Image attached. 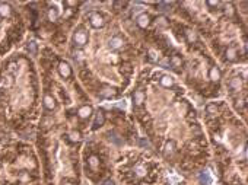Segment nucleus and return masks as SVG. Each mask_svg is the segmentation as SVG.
I'll list each match as a JSON object with an SVG mask.
<instances>
[{"instance_id":"nucleus-34","label":"nucleus","mask_w":248,"mask_h":185,"mask_svg":"<svg viewBox=\"0 0 248 185\" xmlns=\"http://www.w3.org/2000/svg\"><path fill=\"white\" fill-rule=\"evenodd\" d=\"M9 70H10V71H13V70H15V64H10V67H9Z\"/></svg>"},{"instance_id":"nucleus-1","label":"nucleus","mask_w":248,"mask_h":185,"mask_svg":"<svg viewBox=\"0 0 248 185\" xmlns=\"http://www.w3.org/2000/svg\"><path fill=\"white\" fill-rule=\"evenodd\" d=\"M88 41H89V35H88V32H86L85 29H77V31L73 34V37H72V44H73V47H76L77 50L83 48V47L88 44Z\"/></svg>"},{"instance_id":"nucleus-25","label":"nucleus","mask_w":248,"mask_h":185,"mask_svg":"<svg viewBox=\"0 0 248 185\" xmlns=\"http://www.w3.org/2000/svg\"><path fill=\"white\" fill-rule=\"evenodd\" d=\"M37 50H38V45H37V42H35V41H31V42L28 44V51H29V54L35 55V54H37Z\"/></svg>"},{"instance_id":"nucleus-11","label":"nucleus","mask_w":248,"mask_h":185,"mask_svg":"<svg viewBox=\"0 0 248 185\" xmlns=\"http://www.w3.org/2000/svg\"><path fill=\"white\" fill-rule=\"evenodd\" d=\"M42 104H44V108L48 109V111H53L56 108V99L51 96V95H44V99H42Z\"/></svg>"},{"instance_id":"nucleus-28","label":"nucleus","mask_w":248,"mask_h":185,"mask_svg":"<svg viewBox=\"0 0 248 185\" xmlns=\"http://www.w3.org/2000/svg\"><path fill=\"white\" fill-rule=\"evenodd\" d=\"M136 175H137V176H145V175H146V168H143V166L136 168Z\"/></svg>"},{"instance_id":"nucleus-14","label":"nucleus","mask_w":248,"mask_h":185,"mask_svg":"<svg viewBox=\"0 0 248 185\" xmlns=\"http://www.w3.org/2000/svg\"><path fill=\"white\" fill-rule=\"evenodd\" d=\"M169 66H171L172 69H175V70H180V67L183 66V58H181L178 54L171 55V58H169Z\"/></svg>"},{"instance_id":"nucleus-2","label":"nucleus","mask_w":248,"mask_h":185,"mask_svg":"<svg viewBox=\"0 0 248 185\" xmlns=\"http://www.w3.org/2000/svg\"><path fill=\"white\" fill-rule=\"evenodd\" d=\"M89 24H91V26H92V28L99 29V28H102V26L105 25V21H104V16H102L101 13H98V12H92V13L89 15Z\"/></svg>"},{"instance_id":"nucleus-23","label":"nucleus","mask_w":248,"mask_h":185,"mask_svg":"<svg viewBox=\"0 0 248 185\" xmlns=\"http://www.w3.org/2000/svg\"><path fill=\"white\" fill-rule=\"evenodd\" d=\"M156 9L161 10V12H166V10L171 9V3H168V2H159V3H156Z\"/></svg>"},{"instance_id":"nucleus-27","label":"nucleus","mask_w":248,"mask_h":185,"mask_svg":"<svg viewBox=\"0 0 248 185\" xmlns=\"http://www.w3.org/2000/svg\"><path fill=\"white\" fill-rule=\"evenodd\" d=\"M206 5L213 10V9H216L217 6H219V2H217V0H207V2H206Z\"/></svg>"},{"instance_id":"nucleus-20","label":"nucleus","mask_w":248,"mask_h":185,"mask_svg":"<svg viewBox=\"0 0 248 185\" xmlns=\"http://www.w3.org/2000/svg\"><path fill=\"white\" fill-rule=\"evenodd\" d=\"M185 38L190 44H194L197 41V34L193 31V29H185Z\"/></svg>"},{"instance_id":"nucleus-33","label":"nucleus","mask_w":248,"mask_h":185,"mask_svg":"<svg viewBox=\"0 0 248 185\" xmlns=\"http://www.w3.org/2000/svg\"><path fill=\"white\" fill-rule=\"evenodd\" d=\"M118 107H120V108H126V101H121V102L118 104Z\"/></svg>"},{"instance_id":"nucleus-4","label":"nucleus","mask_w":248,"mask_h":185,"mask_svg":"<svg viewBox=\"0 0 248 185\" xmlns=\"http://www.w3.org/2000/svg\"><path fill=\"white\" fill-rule=\"evenodd\" d=\"M145 101H146V94H145V90H143V89L134 90V94H133V104H134L136 107H142V105L145 104Z\"/></svg>"},{"instance_id":"nucleus-30","label":"nucleus","mask_w":248,"mask_h":185,"mask_svg":"<svg viewBox=\"0 0 248 185\" xmlns=\"http://www.w3.org/2000/svg\"><path fill=\"white\" fill-rule=\"evenodd\" d=\"M109 140H112V141H115V143H118V144H121V143H123V140H120V139H118V136H117L115 133H111V134H109Z\"/></svg>"},{"instance_id":"nucleus-26","label":"nucleus","mask_w":248,"mask_h":185,"mask_svg":"<svg viewBox=\"0 0 248 185\" xmlns=\"http://www.w3.org/2000/svg\"><path fill=\"white\" fill-rule=\"evenodd\" d=\"M206 111H207V114H216L217 112V107L215 104H209L206 107Z\"/></svg>"},{"instance_id":"nucleus-32","label":"nucleus","mask_w":248,"mask_h":185,"mask_svg":"<svg viewBox=\"0 0 248 185\" xmlns=\"http://www.w3.org/2000/svg\"><path fill=\"white\" fill-rule=\"evenodd\" d=\"M102 185H115V184H114V181H112V179H107V181H104V184H102Z\"/></svg>"},{"instance_id":"nucleus-3","label":"nucleus","mask_w":248,"mask_h":185,"mask_svg":"<svg viewBox=\"0 0 248 185\" xmlns=\"http://www.w3.org/2000/svg\"><path fill=\"white\" fill-rule=\"evenodd\" d=\"M228 87H229V92L231 94H236V92H241L242 89V79L241 77H232L228 83Z\"/></svg>"},{"instance_id":"nucleus-5","label":"nucleus","mask_w":248,"mask_h":185,"mask_svg":"<svg viewBox=\"0 0 248 185\" xmlns=\"http://www.w3.org/2000/svg\"><path fill=\"white\" fill-rule=\"evenodd\" d=\"M136 25L140 28V29H146L149 25H150V16L148 13H140L137 18H136Z\"/></svg>"},{"instance_id":"nucleus-8","label":"nucleus","mask_w":248,"mask_h":185,"mask_svg":"<svg viewBox=\"0 0 248 185\" xmlns=\"http://www.w3.org/2000/svg\"><path fill=\"white\" fill-rule=\"evenodd\" d=\"M175 150H177V143L174 140H168L165 143V146H164V156L165 157H171V156H174Z\"/></svg>"},{"instance_id":"nucleus-12","label":"nucleus","mask_w":248,"mask_h":185,"mask_svg":"<svg viewBox=\"0 0 248 185\" xmlns=\"http://www.w3.org/2000/svg\"><path fill=\"white\" fill-rule=\"evenodd\" d=\"M123 44H124V41H123V38H120V37H112V38L108 41V47H109L111 50H120V48L123 47Z\"/></svg>"},{"instance_id":"nucleus-19","label":"nucleus","mask_w":248,"mask_h":185,"mask_svg":"<svg viewBox=\"0 0 248 185\" xmlns=\"http://www.w3.org/2000/svg\"><path fill=\"white\" fill-rule=\"evenodd\" d=\"M223 13L228 16V18H233L235 16V8L232 3H226L225 8H223Z\"/></svg>"},{"instance_id":"nucleus-31","label":"nucleus","mask_w":248,"mask_h":185,"mask_svg":"<svg viewBox=\"0 0 248 185\" xmlns=\"http://www.w3.org/2000/svg\"><path fill=\"white\" fill-rule=\"evenodd\" d=\"M64 5L66 6H76V5H79V2H76V0H66V2H64Z\"/></svg>"},{"instance_id":"nucleus-17","label":"nucleus","mask_w":248,"mask_h":185,"mask_svg":"<svg viewBox=\"0 0 248 185\" xmlns=\"http://www.w3.org/2000/svg\"><path fill=\"white\" fill-rule=\"evenodd\" d=\"M59 15H60V12H59V8H57V6H51V8L48 9V19H50L51 22L57 21V19H59Z\"/></svg>"},{"instance_id":"nucleus-7","label":"nucleus","mask_w":248,"mask_h":185,"mask_svg":"<svg viewBox=\"0 0 248 185\" xmlns=\"http://www.w3.org/2000/svg\"><path fill=\"white\" fill-rule=\"evenodd\" d=\"M104 123H105V114H104L102 109H99V111L95 114V120H93V123H92V130L95 131V130L101 128V127L104 125Z\"/></svg>"},{"instance_id":"nucleus-6","label":"nucleus","mask_w":248,"mask_h":185,"mask_svg":"<svg viewBox=\"0 0 248 185\" xmlns=\"http://www.w3.org/2000/svg\"><path fill=\"white\" fill-rule=\"evenodd\" d=\"M59 74L63 77V79H69L70 76H72V67H70V64L69 63H66V61H61L60 64H59Z\"/></svg>"},{"instance_id":"nucleus-24","label":"nucleus","mask_w":248,"mask_h":185,"mask_svg":"<svg viewBox=\"0 0 248 185\" xmlns=\"http://www.w3.org/2000/svg\"><path fill=\"white\" fill-rule=\"evenodd\" d=\"M69 139L72 141H80L82 140V134H80V131H72L69 134Z\"/></svg>"},{"instance_id":"nucleus-16","label":"nucleus","mask_w":248,"mask_h":185,"mask_svg":"<svg viewBox=\"0 0 248 185\" xmlns=\"http://www.w3.org/2000/svg\"><path fill=\"white\" fill-rule=\"evenodd\" d=\"M115 89H112V87H105V89H102L101 92H99V96L101 98H105V99H111V98H114L115 96Z\"/></svg>"},{"instance_id":"nucleus-22","label":"nucleus","mask_w":248,"mask_h":185,"mask_svg":"<svg viewBox=\"0 0 248 185\" xmlns=\"http://www.w3.org/2000/svg\"><path fill=\"white\" fill-rule=\"evenodd\" d=\"M10 15V6L6 5V3H2L0 5V16L2 18H8Z\"/></svg>"},{"instance_id":"nucleus-10","label":"nucleus","mask_w":248,"mask_h":185,"mask_svg":"<svg viewBox=\"0 0 248 185\" xmlns=\"http://www.w3.org/2000/svg\"><path fill=\"white\" fill-rule=\"evenodd\" d=\"M225 57H226V60L231 61V63L236 61V60H238V51H236V48H235V47H228L226 51H225Z\"/></svg>"},{"instance_id":"nucleus-29","label":"nucleus","mask_w":248,"mask_h":185,"mask_svg":"<svg viewBox=\"0 0 248 185\" xmlns=\"http://www.w3.org/2000/svg\"><path fill=\"white\" fill-rule=\"evenodd\" d=\"M166 25H168V22H166L165 18H158L156 19V26H166Z\"/></svg>"},{"instance_id":"nucleus-21","label":"nucleus","mask_w":248,"mask_h":185,"mask_svg":"<svg viewBox=\"0 0 248 185\" xmlns=\"http://www.w3.org/2000/svg\"><path fill=\"white\" fill-rule=\"evenodd\" d=\"M88 165H89V168H91L92 170H96L98 166H99V159H98L96 156H91V157L88 159Z\"/></svg>"},{"instance_id":"nucleus-15","label":"nucleus","mask_w":248,"mask_h":185,"mask_svg":"<svg viewBox=\"0 0 248 185\" xmlns=\"http://www.w3.org/2000/svg\"><path fill=\"white\" fill-rule=\"evenodd\" d=\"M220 77H222V73H220L219 67L213 66V67L209 70V79H210L212 82H219V80H220Z\"/></svg>"},{"instance_id":"nucleus-18","label":"nucleus","mask_w":248,"mask_h":185,"mask_svg":"<svg viewBox=\"0 0 248 185\" xmlns=\"http://www.w3.org/2000/svg\"><path fill=\"white\" fill-rule=\"evenodd\" d=\"M200 184L201 185H210L212 184V176L209 173V170H204L200 173Z\"/></svg>"},{"instance_id":"nucleus-9","label":"nucleus","mask_w":248,"mask_h":185,"mask_svg":"<svg viewBox=\"0 0 248 185\" xmlns=\"http://www.w3.org/2000/svg\"><path fill=\"white\" fill-rule=\"evenodd\" d=\"M92 107L91 105H83V107H80L79 109H77V117L80 118V120H88L91 115H92Z\"/></svg>"},{"instance_id":"nucleus-13","label":"nucleus","mask_w":248,"mask_h":185,"mask_svg":"<svg viewBox=\"0 0 248 185\" xmlns=\"http://www.w3.org/2000/svg\"><path fill=\"white\" fill-rule=\"evenodd\" d=\"M159 85H161L162 87L169 89V87L174 86V79H172L169 74H164V76H161V79H159Z\"/></svg>"}]
</instances>
